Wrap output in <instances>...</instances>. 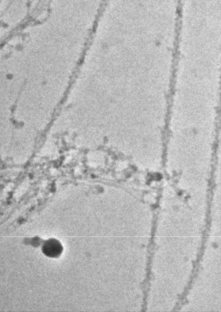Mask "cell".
Here are the masks:
<instances>
[{
	"mask_svg": "<svg viewBox=\"0 0 221 312\" xmlns=\"http://www.w3.org/2000/svg\"><path fill=\"white\" fill-rule=\"evenodd\" d=\"M42 251L46 256L51 258H57L63 252V247L56 239H49L44 243Z\"/></svg>",
	"mask_w": 221,
	"mask_h": 312,
	"instance_id": "6da1fadb",
	"label": "cell"
}]
</instances>
